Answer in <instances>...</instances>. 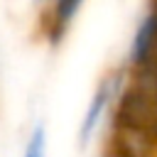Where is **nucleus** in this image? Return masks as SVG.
<instances>
[{"instance_id":"f03ea898","label":"nucleus","mask_w":157,"mask_h":157,"mask_svg":"<svg viewBox=\"0 0 157 157\" xmlns=\"http://www.w3.org/2000/svg\"><path fill=\"white\" fill-rule=\"evenodd\" d=\"M78 7H81V2H76V0L52 5V12H49V37H52V42L61 39V34L66 32V27L74 20V15L78 12Z\"/></svg>"},{"instance_id":"f257e3e1","label":"nucleus","mask_w":157,"mask_h":157,"mask_svg":"<svg viewBox=\"0 0 157 157\" xmlns=\"http://www.w3.org/2000/svg\"><path fill=\"white\" fill-rule=\"evenodd\" d=\"M128 81H130V69L128 66L113 69L101 78V83L93 91V98L88 101V108H86L83 120H81V128H78V145L81 147H86L93 140V135H96L101 120L108 115V110H115V103H118L123 88L128 86Z\"/></svg>"},{"instance_id":"20e7f679","label":"nucleus","mask_w":157,"mask_h":157,"mask_svg":"<svg viewBox=\"0 0 157 157\" xmlns=\"http://www.w3.org/2000/svg\"><path fill=\"white\" fill-rule=\"evenodd\" d=\"M105 157H125V155H123V152H118V150H113V147H110V150H108V152H105Z\"/></svg>"},{"instance_id":"7ed1b4c3","label":"nucleus","mask_w":157,"mask_h":157,"mask_svg":"<svg viewBox=\"0 0 157 157\" xmlns=\"http://www.w3.org/2000/svg\"><path fill=\"white\" fill-rule=\"evenodd\" d=\"M47 155V135H44V125H34L27 147H25V157H44Z\"/></svg>"}]
</instances>
